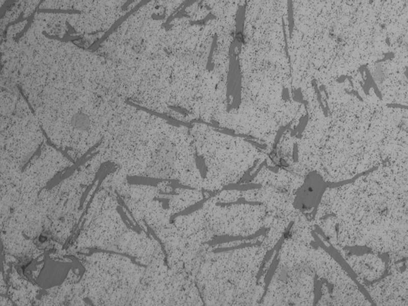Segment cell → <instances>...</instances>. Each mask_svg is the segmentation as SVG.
I'll list each match as a JSON object with an SVG mask.
<instances>
[{
	"label": "cell",
	"instance_id": "6da1fadb",
	"mask_svg": "<svg viewBox=\"0 0 408 306\" xmlns=\"http://www.w3.org/2000/svg\"><path fill=\"white\" fill-rule=\"evenodd\" d=\"M322 185L318 177L310 175L307 177L304 183L297 192L296 203L302 208L312 207L319 193L322 190Z\"/></svg>",
	"mask_w": 408,
	"mask_h": 306
},
{
	"label": "cell",
	"instance_id": "7a4b0ae2",
	"mask_svg": "<svg viewBox=\"0 0 408 306\" xmlns=\"http://www.w3.org/2000/svg\"><path fill=\"white\" fill-rule=\"evenodd\" d=\"M70 123L75 129L83 131L90 128L91 121L89 116L84 112L74 113L71 118Z\"/></svg>",
	"mask_w": 408,
	"mask_h": 306
}]
</instances>
